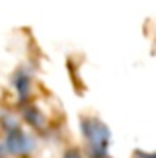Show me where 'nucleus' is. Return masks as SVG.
<instances>
[{
	"label": "nucleus",
	"mask_w": 156,
	"mask_h": 158,
	"mask_svg": "<svg viewBox=\"0 0 156 158\" xmlns=\"http://www.w3.org/2000/svg\"><path fill=\"white\" fill-rule=\"evenodd\" d=\"M64 158H82V154L78 150H68L66 154H64Z\"/></svg>",
	"instance_id": "nucleus-3"
},
{
	"label": "nucleus",
	"mask_w": 156,
	"mask_h": 158,
	"mask_svg": "<svg viewBox=\"0 0 156 158\" xmlns=\"http://www.w3.org/2000/svg\"><path fill=\"white\" fill-rule=\"evenodd\" d=\"M82 136L86 138L90 158H106L108 156V130L98 118H84L82 120Z\"/></svg>",
	"instance_id": "nucleus-1"
},
{
	"label": "nucleus",
	"mask_w": 156,
	"mask_h": 158,
	"mask_svg": "<svg viewBox=\"0 0 156 158\" xmlns=\"http://www.w3.org/2000/svg\"><path fill=\"white\" fill-rule=\"evenodd\" d=\"M134 158H156V152H150V154L148 152H136Z\"/></svg>",
	"instance_id": "nucleus-2"
}]
</instances>
